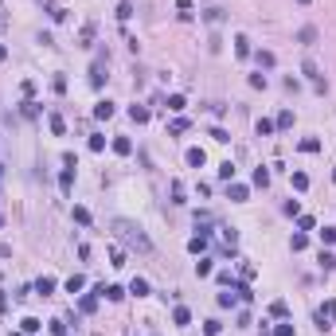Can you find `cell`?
<instances>
[{
    "label": "cell",
    "mask_w": 336,
    "mask_h": 336,
    "mask_svg": "<svg viewBox=\"0 0 336 336\" xmlns=\"http://www.w3.org/2000/svg\"><path fill=\"white\" fill-rule=\"evenodd\" d=\"M110 231L129 246V250H137V254H153V242H149V235L141 231V223H133V219H113Z\"/></svg>",
    "instance_id": "cell-1"
},
{
    "label": "cell",
    "mask_w": 336,
    "mask_h": 336,
    "mask_svg": "<svg viewBox=\"0 0 336 336\" xmlns=\"http://www.w3.org/2000/svg\"><path fill=\"white\" fill-rule=\"evenodd\" d=\"M329 321H336V301H325V309L317 313V325L321 329H329Z\"/></svg>",
    "instance_id": "cell-2"
},
{
    "label": "cell",
    "mask_w": 336,
    "mask_h": 336,
    "mask_svg": "<svg viewBox=\"0 0 336 336\" xmlns=\"http://www.w3.org/2000/svg\"><path fill=\"white\" fill-rule=\"evenodd\" d=\"M102 82H106V63L98 59V63H94V70H90V86H102Z\"/></svg>",
    "instance_id": "cell-3"
},
{
    "label": "cell",
    "mask_w": 336,
    "mask_h": 336,
    "mask_svg": "<svg viewBox=\"0 0 336 336\" xmlns=\"http://www.w3.org/2000/svg\"><path fill=\"white\" fill-rule=\"evenodd\" d=\"M35 293H39V297H51V293H55V278H39L35 281Z\"/></svg>",
    "instance_id": "cell-4"
},
{
    "label": "cell",
    "mask_w": 336,
    "mask_h": 336,
    "mask_svg": "<svg viewBox=\"0 0 336 336\" xmlns=\"http://www.w3.org/2000/svg\"><path fill=\"white\" fill-rule=\"evenodd\" d=\"M98 293H102L106 301H121V297H125V289H121V285H102Z\"/></svg>",
    "instance_id": "cell-5"
},
{
    "label": "cell",
    "mask_w": 336,
    "mask_h": 336,
    "mask_svg": "<svg viewBox=\"0 0 336 336\" xmlns=\"http://www.w3.org/2000/svg\"><path fill=\"white\" fill-rule=\"evenodd\" d=\"M47 129H51L55 137H63V133H67V121H63L59 113H51V117H47Z\"/></svg>",
    "instance_id": "cell-6"
},
{
    "label": "cell",
    "mask_w": 336,
    "mask_h": 336,
    "mask_svg": "<svg viewBox=\"0 0 336 336\" xmlns=\"http://www.w3.org/2000/svg\"><path fill=\"white\" fill-rule=\"evenodd\" d=\"M301 70L309 74V82H313V86H317V82H325V78L317 74V63H313V59H305V63H301Z\"/></svg>",
    "instance_id": "cell-7"
},
{
    "label": "cell",
    "mask_w": 336,
    "mask_h": 336,
    "mask_svg": "<svg viewBox=\"0 0 336 336\" xmlns=\"http://www.w3.org/2000/svg\"><path fill=\"white\" fill-rule=\"evenodd\" d=\"M113 153H117V157H129V153H133V141H129V137H117V141H113Z\"/></svg>",
    "instance_id": "cell-8"
},
{
    "label": "cell",
    "mask_w": 336,
    "mask_h": 336,
    "mask_svg": "<svg viewBox=\"0 0 336 336\" xmlns=\"http://www.w3.org/2000/svg\"><path fill=\"white\" fill-rule=\"evenodd\" d=\"M227 200L242 203V200H246V184H231V188H227Z\"/></svg>",
    "instance_id": "cell-9"
},
{
    "label": "cell",
    "mask_w": 336,
    "mask_h": 336,
    "mask_svg": "<svg viewBox=\"0 0 336 336\" xmlns=\"http://www.w3.org/2000/svg\"><path fill=\"white\" fill-rule=\"evenodd\" d=\"M94 117H98V121H110L113 117V102H98V106H94Z\"/></svg>",
    "instance_id": "cell-10"
},
{
    "label": "cell",
    "mask_w": 336,
    "mask_h": 336,
    "mask_svg": "<svg viewBox=\"0 0 336 336\" xmlns=\"http://www.w3.org/2000/svg\"><path fill=\"white\" fill-rule=\"evenodd\" d=\"M235 55H238V59L250 55V39H246V35H235Z\"/></svg>",
    "instance_id": "cell-11"
},
{
    "label": "cell",
    "mask_w": 336,
    "mask_h": 336,
    "mask_svg": "<svg viewBox=\"0 0 336 336\" xmlns=\"http://www.w3.org/2000/svg\"><path fill=\"white\" fill-rule=\"evenodd\" d=\"M184 161H188L192 168H200L203 161H207V157H203V149H188V153H184Z\"/></svg>",
    "instance_id": "cell-12"
},
{
    "label": "cell",
    "mask_w": 336,
    "mask_h": 336,
    "mask_svg": "<svg viewBox=\"0 0 336 336\" xmlns=\"http://www.w3.org/2000/svg\"><path fill=\"white\" fill-rule=\"evenodd\" d=\"M188 250H192V254H203V250H207V235H196V238L188 242Z\"/></svg>",
    "instance_id": "cell-13"
},
{
    "label": "cell",
    "mask_w": 336,
    "mask_h": 336,
    "mask_svg": "<svg viewBox=\"0 0 336 336\" xmlns=\"http://www.w3.org/2000/svg\"><path fill=\"white\" fill-rule=\"evenodd\" d=\"M172 321H176V325H180V329H188V325H192V313H188V309H184V305H180V309H176V313H172Z\"/></svg>",
    "instance_id": "cell-14"
},
{
    "label": "cell",
    "mask_w": 336,
    "mask_h": 336,
    "mask_svg": "<svg viewBox=\"0 0 336 336\" xmlns=\"http://www.w3.org/2000/svg\"><path fill=\"white\" fill-rule=\"evenodd\" d=\"M20 333L35 336V333H39V321H35V317H24V321H20Z\"/></svg>",
    "instance_id": "cell-15"
},
{
    "label": "cell",
    "mask_w": 336,
    "mask_h": 336,
    "mask_svg": "<svg viewBox=\"0 0 336 336\" xmlns=\"http://www.w3.org/2000/svg\"><path fill=\"white\" fill-rule=\"evenodd\" d=\"M129 293L145 297V293H149V281H145V278H133V281H129Z\"/></svg>",
    "instance_id": "cell-16"
},
{
    "label": "cell",
    "mask_w": 336,
    "mask_h": 336,
    "mask_svg": "<svg viewBox=\"0 0 336 336\" xmlns=\"http://www.w3.org/2000/svg\"><path fill=\"white\" fill-rule=\"evenodd\" d=\"M129 117H133L137 125H145V121H149V110H145V106H129Z\"/></svg>",
    "instance_id": "cell-17"
},
{
    "label": "cell",
    "mask_w": 336,
    "mask_h": 336,
    "mask_svg": "<svg viewBox=\"0 0 336 336\" xmlns=\"http://www.w3.org/2000/svg\"><path fill=\"white\" fill-rule=\"evenodd\" d=\"M82 285H86V278H82V274H70V278H67V293H78Z\"/></svg>",
    "instance_id": "cell-18"
},
{
    "label": "cell",
    "mask_w": 336,
    "mask_h": 336,
    "mask_svg": "<svg viewBox=\"0 0 336 336\" xmlns=\"http://www.w3.org/2000/svg\"><path fill=\"white\" fill-rule=\"evenodd\" d=\"M59 188H63V192H70V188H74V168H67V172L59 176Z\"/></svg>",
    "instance_id": "cell-19"
},
{
    "label": "cell",
    "mask_w": 336,
    "mask_h": 336,
    "mask_svg": "<svg viewBox=\"0 0 336 336\" xmlns=\"http://www.w3.org/2000/svg\"><path fill=\"white\" fill-rule=\"evenodd\" d=\"M78 309H82V313H94V309H98V297H94V293H86V297L78 301Z\"/></svg>",
    "instance_id": "cell-20"
},
{
    "label": "cell",
    "mask_w": 336,
    "mask_h": 336,
    "mask_svg": "<svg viewBox=\"0 0 336 336\" xmlns=\"http://www.w3.org/2000/svg\"><path fill=\"white\" fill-rule=\"evenodd\" d=\"M254 59H258V67H266V70L274 67V51H254Z\"/></svg>",
    "instance_id": "cell-21"
},
{
    "label": "cell",
    "mask_w": 336,
    "mask_h": 336,
    "mask_svg": "<svg viewBox=\"0 0 336 336\" xmlns=\"http://www.w3.org/2000/svg\"><path fill=\"white\" fill-rule=\"evenodd\" d=\"M211 270H215V266H211V258H200V262H196V274H200V278H207Z\"/></svg>",
    "instance_id": "cell-22"
},
{
    "label": "cell",
    "mask_w": 336,
    "mask_h": 336,
    "mask_svg": "<svg viewBox=\"0 0 336 336\" xmlns=\"http://www.w3.org/2000/svg\"><path fill=\"white\" fill-rule=\"evenodd\" d=\"M285 313H289V305H285V301H274V305H270V317H278V321H281Z\"/></svg>",
    "instance_id": "cell-23"
},
{
    "label": "cell",
    "mask_w": 336,
    "mask_h": 336,
    "mask_svg": "<svg viewBox=\"0 0 336 336\" xmlns=\"http://www.w3.org/2000/svg\"><path fill=\"white\" fill-rule=\"evenodd\" d=\"M274 125H278V129H289V125H293V113H289V110H281V113H278V121H274Z\"/></svg>",
    "instance_id": "cell-24"
},
{
    "label": "cell",
    "mask_w": 336,
    "mask_h": 336,
    "mask_svg": "<svg viewBox=\"0 0 336 336\" xmlns=\"http://www.w3.org/2000/svg\"><path fill=\"white\" fill-rule=\"evenodd\" d=\"M129 16H133V4L121 0V4H117V20H129Z\"/></svg>",
    "instance_id": "cell-25"
},
{
    "label": "cell",
    "mask_w": 336,
    "mask_h": 336,
    "mask_svg": "<svg viewBox=\"0 0 336 336\" xmlns=\"http://www.w3.org/2000/svg\"><path fill=\"white\" fill-rule=\"evenodd\" d=\"M274 129H278V125H274V121H266V117H262V121H258V137H270V133H274Z\"/></svg>",
    "instance_id": "cell-26"
},
{
    "label": "cell",
    "mask_w": 336,
    "mask_h": 336,
    "mask_svg": "<svg viewBox=\"0 0 336 336\" xmlns=\"http://www.w3.org/2000/svg\"><path fill=\"white\" fill-rule=\"evenodd\" d=\"M317 149H321L317 137H305V141H301V153H317Z\"/></svg>",
    "instance_id": "cell-27"
},
{
    "label": "cell",
    "mask_w": 336,
    "mask_h": 336,
    "mask_svg": "<svg viewBox=\"0 0 336 336\" xmlns=\"http://www.w3.org/2000/svg\"><path fill=\"white\" fill-rule=\"evenodd\" d=\"M254 184L266 188V184H270V172H266V168H254Z\"/></svg>",
    "instance_id": "cell-28"
},
{
    "label": "cell",
    "mask_w": 336,
    "mask_h": 336,
    "mask_svg": "<svg viewBox=\"0 0 336 336\" xmlns=\"http://www.w3.org/2000/svg\"><path fill=\"white\" fill-rule=\"evenodd\" d=\"M293 188L305 192V188H309V176H305V172H293Z\"/></svg>",
    "instance_id": "cell-29"
},
{
    "label": "cell",
    "mask_w": 336,
    "mask_h": 336,
    "mask_svg": "<svg viewBox=\"0 0 336 336\" xmlns=\"http://www.w3.org/2000/svg\"><path fill=\"white\" fill-rule=\"evenodd\" d=\"M172 203H184V184L172 180Z\"/></svg>",
    "instance_id": "cell-30"
},
{
    "label": "cell",
    "mask_w": 336,
    "mask_h": 336,
    "mask_svg": "<svg viewBox=\"0 0 336 336\" xmlns=\"http://www.w3.org/2000/svg\"><path fill=\"white\" fill-rule=\"evenodd\" d=\"M223 242H227V250H235V246H238V235H235L231 227H227V231H223Z\"/></svg>",
    "instance_id": "cell-31"
},
{
    "label": "cell",
    "mask_w": 336,
    "mask_h": 336,
    "mask_svg": "<svg viewBox=\"0 0 336 336\" xmlns=\"http://www.w3.org/2000/svg\"><path fill=\"white\" fill-rule=\"evenodd\" d=\"M321 266H325V270H333V266H336V254H333V250H321Z\"/></svg>",
    "instance_id": "cell-32"
},
{
    "label": "cell",
    "mask_w": 336,
    "mask_h": 336,
    "mask_svg": "<svg viewBox=\"0 0 336 336\" xmlns=\"http://www.w3.org/2000/svg\"><path fill=\"white\" fill-rule=\"evenodd\" d=\"M168 129H172V133H188V117H176Z\"/></svg>",
    "instance_id": "cell-33"
},
{
    "label": "cell",
    "mask_w": 336,
    "mask_h": 336,
    "mask_svg": "<svg viewBox=\"0 0 336 336\" xmlns=\"http://www.w3.org/2000/svg\"><path fill=\"white\" fill-rule=\"evenodd\" d=\"M219 176H223V180H235V165H231V161H223V165H219Z\"/></svg>",
    "instance_id": "cell-34"
},
{
    "label": "cell",
    "mask_w": 336,
    "mask_h": 336,
    "mask_svg": "<svg viewBox=\"0 0 336 336\" xmlns=\"http://www.w3.org/2000/svg\"><path fill=\"white\" fill-rule=\"evenodd\" d=\"M74 223L86 227V223H90V211H86V207H74Z\"/></svg>",
    "instance_id": "cell-35"
},
{
    "label": "cell",
    "mask_w": 336,
    "mask_h": 336,
    "mask_svg": "<svg viewBox=\"0 0 336 336\" xmlns=\"http://www.w3.org/2000/svg\"><path fill=\"white\" fill-rule=\"evenodd\" d=\"M235 301H238V293H219V305H223V309H231Z\"/></svg>",
    "instance_id": "cell-36"
},
{
    "label": "cell",
    "mask_w": 336,
    "mask_h": 336,
    "mask_svg": "<svg viewBox=\"0 0 336 336\" xmlns=\"http://www.w3.org/2000/svg\"><path fill=\"white\" fill-rule=\"evenodd\" d=\"M176 8H180V20H192V4H188V0H180Z\"/></svg>",
    "instance_id": "cell-37"
},
{
    "label": "cell",
    "mask_w": 336,
    "mask_h": 336,
    "mask_svg": "<svg viewBox=\"0 0 336 336\" xmlns=\"http://www.w3.org/2000/svg\"><path fill=\"white\" fill-rule=\"evenodd\" d=\"M250 86L254 90H266V74H250Z\"/></svg>",
    "instance_id": "cell-38"
},
{
    "label": "cell",
    "mask_w": 336,
    "mask_h": 336,
    "mask_svg": "<svg viewBox=\"0 0 336 336\" xmlns=\"http://www.w3.org/2000/svg\"><path fill=\"white\" fill-rule=\"evenodd\" d=\"M168 110H184V94H172L168 98Z\"/></svg>",
    "instance_id": "cell-39"
},
{
    "label": "cell",
    "mask_w": 336,
    "mask_h": 336,
    "mask_svg": "<svg viewBox=\"0 0 336 336\" xmlns=\"http://www.w3.org/2000/svg\"><path fill=\"white\" fill-rule=\"evenodd\" d=\"M289 246H293V250H305V246H309V238H305V235H293V242H289Z\"/></svg>",
    "instance_id": "cell-40"
},
{
    "label": "cell",
    "mask_w": 336,
    "mask_h": 336,
    "mask_svg": "<svg viewBox=\"0 0 336 336\" xmlns=\"http://www.w3.org/2000/svg\"><path fill=\"white\" fill-rule=\"evenodd\" d=\"M219 329H223L219 321H207V325H203V333H207V336H219Z\"/></svg>",
    "instance_id": "cell-41"
},
{
    "label": "cell",
    "mask_w": 336,
    "mask_h": 336,
    "mask_svg": "<svg viewBox=\"0 0 336 336\" xmlns=\"http://www.w3.org/2000/svg\"><path fill=\"white\" fill-rule=\"evenodd\" d=\"M321 242H329V246L336 242V231H333V227H325V231H321Z\"/></svg>",
    "instance_id": "cell-42"
},
{
    "label": "cell",
    "mask_w": 336,
    "mask_h": 336,
    "mask_svg": "<svg viewBox=\"0 0 336 336\" xmlns=\"http://www.w3.org/2000/svg\"><path fill=\"white\" fill-rule=\"evenodd\" d=\"M24 113H28V117H39V106H35V102L28 98V102H24Z\"/></svg>",
    "instance_id": "cell-43"
},
{
    "label": "cell",
    "mask_w": 336,
    "mask_h": 336,
    "mask_svg": "<svg viewBox=\"0 0 336 336\" xmlns=\"http://www.w3.org/2000/svg\"><path fill=\"white\" fill-rule=\"evenodd\" d=\"M297 223H301V231H313V227H317V219H313V215H301Z\"/></svg>",
    "instance_id": "cell-44"
},
{
    "label": "cell",
    "mask_w": 336,
    "mask_h": 336,
    "mask_svg": "<svg viewBox=\"0 0 336 336\" xmlns=\"http://www.w3.org/2000/svg\"><path fill=\"white\" fill-rule=\"evenodd\" d=\"M51 336H67V325L63 321H51Z\"/></svg>",
    "instance_id": "cell-45"
},
{
    "label": "cell",
    "mask_w": 336,
    "mask_h": 336,
    "mask_svg": "<svg viewBox=\"0 0 336 336\" xmlns=\"http://www.w3.org/2000/svg\"><path fill=\"white\" fill-rule=\"evenodd\" d=\"M278 336H293V325H278Z\"/></svg>",
    "instance_id": "cell-46"
},
{
    "label": "cell",
    "mask_w": 336,
    "mask_h": 336,
    "mask_svg": "<svg viewBox=\"0 0 336 336\" xmlns=\"http://www.w3.org/2000/svg\"><path fill=\"white\" fill-rule=\"evenodd\" d=\"M4 309H8V293L0 289V313H4Z\"/></svg>",
    "instance_id": "cell-47"
},
{
    "label": "cell",
    "mask_w": 336,
    "mask_h": 336,
    "mask_svg": "<svg viewBox=\"0 0 336 336\" xmlns=\"http://www.w3.org/2000/svg\"><path fill=\"white\" fill-rule=\"evenodd\" d=\"M4 28H8V20H4V16H0V32H4Z\"/></svg>",
    "instance_id": "cell-48"
},
{
    "label": "cell",
    "mask_w": 336,
    "mask_h": 336,
    "mask_svg": "<svg viewBox=\"0 0 336 336\" xmlns=\"http://www.w3.org/2000/svg\"><path fill=\"white\" fill-rule=\"evenodd\" d=\"M4 55H8V51H4V47H0V59H4Z\"/></svg>",
    "instance_id": "cell-49"
},
{
    "label": "cell",
    "mask_w": 336,
    "mask_h": 336,
    "mask_svg": "<svg viewBox=\"0 0 336 336\" xmlns=\"http://www.w3.org/2000/svg\"><path fill=\"white\" fill-rule=\"evenodd\" d=\"M0 180H4V168H0Z\"/></svg>",
    "instance_id": "cell-50"
},
{
    "label": "cell",
    "mask_w": 336,
    "mask_h": 336,
    "mask_svg": "<svg viewBox=\"0 0 336 336\" xmlns=\"http://www.w3.org/2000/svg\"><path fill=\"white\" fill-rule=\"evenodd\" d=\"M0 227H4V215H0Z\"/></svg>",
    "instance_id": "cell-51"
},
{
    "label": "cell",
    "mask_w": 336,
    "mask_h": 336,
    "mask_svg": "<svg viewBox=\"0 0 336 336\" xmlns=\"http://www.w3.org/2000/svg\"><path fill=\"white\" fill-rule=\"evenodd\" d=\"M301 4H309V0H301Z\"/></svg>",
    "instance_id": "cell-52"
},
{
    "label": "cell",
    "mask_w": 336,
    "mask_h": 336,
    "mask_svg": "<svg viewBox=\"0 0 336 336\" xmlns=\"http://www.w3.org/2000/svg\"><path fill=\"white\" fill-rule=\"evenodd\" d=\"M333 176H336V172H333Z\"/></svg>",
    "instance_id": "cell-53"
}]
</instances>
